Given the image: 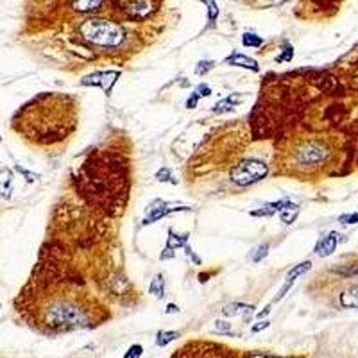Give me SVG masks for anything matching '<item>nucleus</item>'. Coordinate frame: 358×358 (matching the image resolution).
<instances>
[{
	"mask_svg": "<svg viewBox=\"0 0 358 358\" xmlns=\"http://www.w3.org/2000/svg\"><path fill=\"white\" fill-rule=\"evenodd\" d=\"M73 32L90 47L104 50H120L131 36L129 23L109 18L106 13L92 15L73 22Z\"/></svg>",
	"mask_w": 358,
	"mask_h": 358,
	"instance_id": "1",
	"label": "nucleus"
},
{
	"mask_svg": "<svg viewBox=\"0 0 358 358\" xmlns=\"http://www.w3.org/2000/svg\"><path fill=\"white\" fill-rule=\"evenodd\" d=\"M333 149L330 142L317 136L303 138L287 152L285 167H292L297 176H308L324 169L330 163Z\"/></svg>",
	"mask_w": 358,
	"mask_h": 358,
	"instance_id": "2",
	"label": "nucleus"
},
{
	"mask_svg": "<svg viewBox=\"0 0 358 358\" xmlns=\"http://www.w3.org/2000/svg\"><path fill=\"white\" fill-rule=\"evenodd\" d=\"M165 0H109L106 15L129 25L152 22L162 13Z\"/></svg>",
	"mask_w": 358,
	"mask_h": 358,
	"instance_id": "3",
	"label": "nucleus"
},
{
	"mask_svg": "<svg viewBox=\"0 0 358 358\" xmlns=\"http://www.w3.org/2000/svg\"><path fill=\"white\" fill-rule=\"evenodd\" d=\"M108 2L109 0H36V6H42L38 11L52 13V16L66 18V22L72 23L86 16L104 13Z\"/></svg>",
	"mask_w": 358,
	"mask_h": 358,
	"instance_id": "4",
	"label": "nucleus"
},
{
	"mask_svg": "<svg viewBox=\"0 0 358 358\" xmlns=\"http://www.w3.org/2000/svg\"><path fill=\"white\" fill-rule=\"evenodd\" d=\"M269 174V165L260 160H244L231 170V181L238 186H249L262 181Z\"/></svg>",
	"mask_w": 358,
	"mask_h": 358,
	"instance_id": "5",
	"label": "nucleus"
},
{
	"mask_svg": "<svg viewBox=\"0 0 358 358\" xmlns=\"http://www.w3.org/2000/svg\"><path fill=\"white\" fill-rule=\"evenodd\" d=\"M118 77H120V72H97V73H92V75H86L85 79H81V85L100 86V88L106 92V95H109L113 85H115Z\"/></svg>",
	"mask_w": 358,
	"mask_h": 358,
	"instance_id": "6",
	"label": "nucleus"
},
{
	"mask_svg": "<svg viewBox=\"0 0 358 358\" xmlns=\"http://www.w3.org/2000/svg\"><path fill=\"white\" fill-rule=\"evenodd\" d=\"M226 65H231V66H242V68H247V70H253V72H258L260 66L258 63L254 61V59L247 58L244 54H238V52H231V54L226 58Z\"/></svg>",
	"mask_w": 358,
	"mask_h": 358,
	"instance_id": "7",
	"label": "nucleus"
},
{
	"mask_svg": "<svg viewBox=\"0 0 358 358\" xmlns=\"http://www.w3.org/2000/svg\"><path fill=\"white\" fill-rule=\"evenodd\" d=\"M254 312V306H251V304H244V303H231L227 304V306H224L222 308V313L227 317H244L246 321H249V315Z\"/></svg>",
	"mask_w": 358,
	"mask_h": 358,
	"instance_id": "8",
	"label": "nucleus"
},
{
	"mask_svg": "<svg viewBox=\"0 0 358 358\" xmlns=\"http://www.w3.org/2000/svg\"><path fill=\"white\" fill-rule=\"evenodd\" d=\"M337 242H339V235H337L335 231L330 233L328 236H324V238L319 240V244H317V247H315V253L319 254V256H323V258L324 256H330V254L335 251Z\"/></svg>",
	"mask_w": 358,
	"mask_h": 358,
	"instance_id": "9",
	"label": "nucleus"
},
{
	"mask_svg": "<svg viewBox=\"0 0 358 358\" xmlns=\"http://www.w3.org/2000/svg\"><path fill=\"white\" fill-rule=\"evenodd\" d=\"M13 192V172L9 169H0V199H9Z\"/></svg>",
	"mask_w": 358,
	"mask_h": 358,
	"instance_id": "10",
	"label": "nucleus"
},
{
	"mask_svg": "<svg viewBox=\"0 0 358 358\" xmlns=\"http://www.w3.org/2000/svg\"><path fill=\"white\" fill-rule=\"evenodd\" d=\"M340 304L344 308H356L358 310V285H351L340 294Z\"/></svg>",
	"mask_w": 358,
	"mask_h": 358,
	"instance_id": "11",
	"label": "nucleus"
},
{
	"mask_svg": "<svg viewBox=\"0 0 358 358\" xmlns=\"http://www.w3.org/2000/svg\"><path fill=\"white\" fill-rule=\"evenodd\" d=\"M240 102V97L236 95V93H233V95L226 97L224 100H220V102H217L215 108H213V111L215 113H222V111H233V108H235L236 104Z\"/></svg>",
	"mask_w": 358,
	"mask_h": 358,
	"instance_id": "12",
	"label": "nucleus"
},
{
	"mask_svg": "<svg viewBox=\"0 0 358 358\" xmlns=\"http://www.w3.org/2000/svg\"><path fill=\"white\" fill-rule=\"evenodd\" d=\"M186 235H176V233L170 229L169 231V238H167V249L165 251H174V249H179V247L186 246Z\"/></svg>",
	"mask_w": 358,
	"mask_h": 358,
	"instance_id": "13",
	"label": "nucleus"
},
{
	"mask_svg": "<svg viewBox=\"0 0 358 358\" xmlns=\"http://www.w3.org/2000/svg\"><path fill=\"white\" fill-rule=\"evenodd\" d=\"M297 212H299V210H297L296 204L289 203V204H287V206H285V208H283V210H281V212H280L281 220H283V222H285V224H292L294 220H296V217H297Z\"/></svg>",
	"mask_w": 358,
	"mask_h": 358,
	"instance_id": "14",
	"label": "nucleus"
},
{
	"mask_svg": "<svg viewBox=\"0 0 358 358\" xmlns=\"http://www.w3.org/2000/svg\"><path fill=\"white\" fill-rule=\"evenodd\" d=\"M150 294H154L158 299H162L163 294H165V280H163L162 274H158V276L152 280V283H150Z\"/></svg>",
	"mask_w": 358,
	"mask_h": 358,
	"instance_id": "15",
	"label": "nucleus"
},
{
	"mask_svg": "<svg viewBox=\"0 0 358 358\" xmlns=\"http://www.w3.org/2000/svg\"><path fill=\"white\" fill-rule=\"evenodd\" d=\"M177 337H179V333L177 331H160L158 333V339H156V344L162 347H165L167 344H170L172 340H176Z\"/></svg>",
	"mask_w": 358,
	"mask_h": 358,
	"instance_id": "16",
	"label": "nucleus"
},
{
	"mask_svg": "<svg viewBox=\"0 0 358 358\" xmlns=\"http://www.w3.org/2000/svg\"><path fill=\"white\" fill-rule=\"evenodd\" d=\"M242 43H244V47H253V49H256V47L263 45V39L260 38V36H256V34L246 32V34L242 36Z\"/></svg>",
	"mask_w": 358,
	"mask_h": 358,
	"instance_id": "17",
	"label": "nucleus"
},
{
	"mask_svg": "<svg viewBox=\"0 0 358 358\" xmlns=\"http://www.w3.org/2000/svg\"><path fill=\"white\" fill-rule=\"evenodd\" d=\"M201 2H204L206 8H208V20L210 22H215L219 18V8H217L215 0H201Z\"/></svg>",
	"mask_w": 358,
	"mask_h": 358,
	"instance_id": "18",
	"label": "nucleus"
},
{
	"mask_svg": "<svg viewBox=\"0 0 358 358\" xmlns=\"http://www.w3.org/2000/svg\"><path fill=\"white\" fill-rule=\"evenodd\" d=\"M310 265H312V263H310V262H304V263H301V265L294 267V269L290 270V272L287 274V276H289V277H292V280H297V277H299L301 274H304V272H306V270H310Z\"/></svg>",
	"mask_w": 358,
	"mask_h": 358,
	"instance_id": "19",
	"label": "nucleus"
},
{
	"mask_svg": "<svg viewBox=\"0 0 358 358\" xmlns=\"http://www.w3.org/2000/svg\"><path fill=\"white\" fill-rule=\"evenodd\" d=\"M156 177H158L160 181H170V183H176L174 181V177H172V172H170L169 169H167V167H163V169H160L158 170V174H156Z\"/></svg>",
	"mask_w": 358,
	"mask_h": 358,
	"instance_id": "20",
	"label": "nucleus"
},
{
	"mask_svg": "<svg viewBox=\"0 0 358 358\" xmlns=\"http://www.w3.org/2000/svg\"><path fill=\"white\" fill-rule=\"evenodd\" d=\"M267 253H269V246H260L258 249H256V253L253 254V262L254 263H258V262H262V258L263 256H267Z\"/></svg>",
	"mask_w": 358,
	"mask_h": 358,
	"instance_id": "21",
	"label": "nucleus"
},
{
	"mask_svg": "<svg viewBox=\"0 0 358 358\" xmlns=\"http://www.w3.org/2000/svg\"><path fill=\"white\" fill-rule=\"evenodd\" d=\"M213 68V63L212 61H201L199 65L195 66V73L197 75H204V73L208 72V70Z\"/></svg>",
	"mask_w": 358,
	"mask_h": 358,
	"instance_id": "22",
	"label": "nucleus"
},
{
	"mask_svg": "<svg viewBox=\"0 0 358 358\" xmlns=\"http://www.w3.org/2000/svg\"><path fill=\"white\" fill-rule=\"evenodd\" d=\"M142 346H138V344H135V346H131L129 347V351H127L126 354H124V356L126 358H135V356H140V354H142Z\"/></svg>",
	"mask_w": 358,
	"mask_h": 358,
	"instance_id": "23",
	"label": "nucleus"
},
{
	"mask_svg": "<svg viewBox=\"0 0 358 358\" xmlns=\"http://www.w3.org/2000/svg\"><path fill=\"white\" fill-rule=\"evenodd\" d=\"M287 52L285 54H281V56H277L276 58V61L277 63H283V61H290V59H292V54H294V50H292V47L290 45H287Z\"/></svg>",
	"mask_w": 358,
	"mask_h": 358,
	"instance_id": "24",
	"label": "nucleus"
},
{
	"mask_svg": "<svg viewBox=\"0 0 358 358\" xmlns=\"http://www.w3.org/2000/svg\"><path fill=\"white\" fill-rule=\"evenodd\" d=\"M339 220H340L342 224H354V222H358V213H349V215H342Z\"/></svg>",
	"mask_w": 358,
	"mask_h": 358,
	"instance_id": "25",
	"label": "nucleus"
},
{
	"mask_svg": "<svg viewBox=\"0 0 358 358\" xmlns=\"http://www.w3.org/2000/svg\"><path fill=\"white\" fill-rule=\"evenodd\" d=\"M215 330L220 331V333H229L231 328H229V323H224V321H217L215 323Z\"/></svg>",
	"mask_w": 358,
	"mask_h": 358,
	"instance_id": "26",
	"label": "nucleus"
},
{
	"mask_svg": "<svg viewBox=\"0 0 358 358\" xmlns=\"http://www.w3.org/2000/svg\"><path fill=\"white\" fill-rule=\"evenodd\" d=\"M269 321H260L258 324H254L253 328H251V331H253V333H258V331H262V330H265V328H269Z\"/></svg>",
	"mask_w": 358,
	"mask_h": 358,
	"instance_id": "27",
	"label": "nucleus"
},
{
	"mask_svg": "<svg viewBox=\"0 0 358 358\" xmlns=\"http://www.w3.org/2000/svg\"><path fill=\"white\" fill-rule=\"evenodd\" d=\"M195 92L199 93V97H208L210 93H212V90H210L206 85H199V86H197V90H195Z\"/></svg>",
	"mask_w": 358,
	"mask_h": 358,
	"instance_id": "28",
	"label": "nucleus"
},
{
	"mask_svg": "<svg viewBox=\"0 0 358 358\" xmlns=\"http://www.w3.org/2000/svg\"><path fill=\"white\" fill-rule=\"evenodd\" d=\"M197 102H199V93H193L192 97L188 99V102H186V108H193V106H197Z\"/></svg>",
	"mask_w": 358,
	"mask_h": 358,
	"instance_id": "29",
	"label": "nucleus"
},
{
	"mask_svg": "<svg viewBox=\"0 0 358 358\" xmlns=\"http://www.w3.org/2000/svg\"><path fill=\"white\" fill-rule=\"evenodd\" d=\"M269 312H270V306H267V308H265V310H262V312H260V313H258V317H260V319H262V317L269 315Z\"/></svg>",
	"mask_w": 358,
	"mask_h": 358,
	"instance_id": "30",
	"label": "nucleus"
},
{
	"mask_svg": "<svg viewBox=\"0 0 358 358\" xmlns=\"http://www.w3.org/2000/svg\"><path fill=\"white\" fill-rule=\"evenodd\" d=\"M167 312H169V313H174V312H177L176 304H169V308H167Z\"/></svg>",
	"mask_w": 358,
	"mask_h": 358,
	"instance_id": "31",
	"label": "nucleus"
},
{
	"mask_svg": "<svg viewBox=\"0 0 358 358\" xmlns=\"http://www.w3.org/2000/svg\"><path fill=\"white\" fill-rule=\"evenodd\" d=\"M0 142H2V138H0Z\"/></svg>",
	"mask_w": 358,
	"mask_h": 358,
	"instance_id": "32",
	"label": "nucleus"
}]
</instances>
